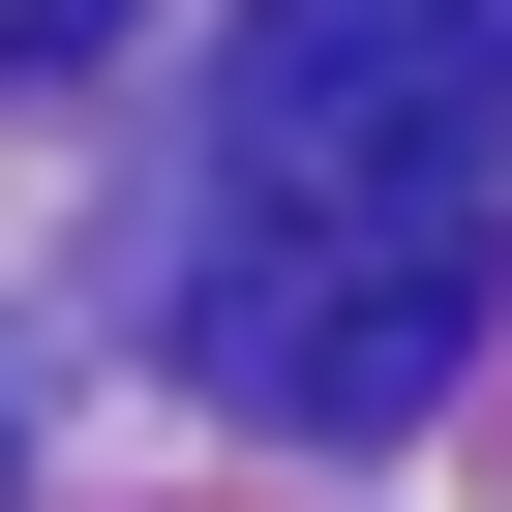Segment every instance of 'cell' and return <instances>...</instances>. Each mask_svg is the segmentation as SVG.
I'll list each match as a JSON object with an SVG mask.
<instances>
[{
  "instance_id": "obj_1",
  "label": "cell",
  "mask_w": 512,
  "mask_h": 512,
  "mask_svg": "<svg viewBox=\"0 0 512 512\" xmlns=\"http://www.w3.org/2000/svg\"><path fill=\"white\" fill-rule=\"evenodd\" d=\"M482 272H512V0H241L181 362L302 452H392L482 362Z\"/></svg>"
},
{
  "instance_id": "obj_2",
  "label": "cell",
  "mask_w": 512,
  "mask_h": 512,
  "mask_svg": "<svg viewBox=\"0 0 512 512\" xmlns=\"http://www.w3.org/2000/svg\"><path fill=\"white\" fill-rule=\"evenodd\" d=\"M151 0H0V91H61V61H121Z\"/></svg>"
},
{
  "instance_id": "obj_3",
  "label": "cell",
  "mask_w": 512,
  "mask_h": 512,
  "mask_svg": "<svg viewBox=\"0 0 512 512\" xmlns=\"http://www.w3.org/2000/svg\"><path fill=\"white\" fill-rule=\"evenodd\" d=\"M0 512H31V452H0Z\"/></svg>"
}]
</instances>
